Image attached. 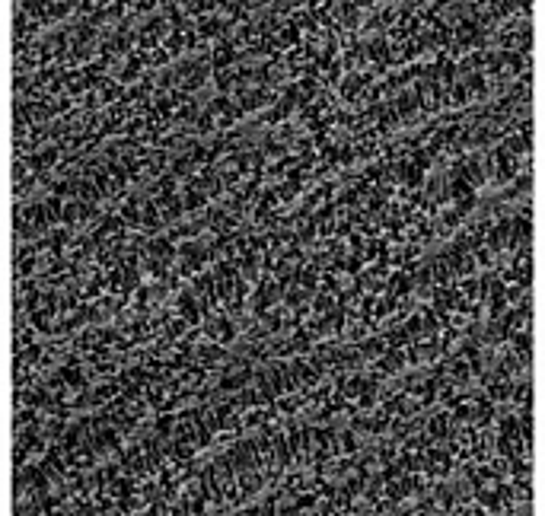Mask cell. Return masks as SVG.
Listing matches in <instances>:
<instances>
[{"label": "cell", "mask_w": 545, "mask_h": 516, "mask_svg": "<svg viewBox=\"0 0 545 516\" xmlns=\"http://www.w3.org/2000/svg\"><path fill=\"white\" fill-rule=\"evenodd\" d=\"M501 325H504V331H507V338L516 335V331H530V303H526V306L507 309V313L501 315Z\"/></svg>", "instance_id": "obj_1"}, {"label": "cell", "mask_w": 545, "mask_h": 516, "mask_svg": "<svg viewBox=\"0 0 545 516\" xmlns=\"http://www.w3.org/2000/svg\"><path fill=\"white\" fill-rule=\"evenodd\" d=\"M373 331H376V329L367 322L364 315H360V319H348V322H344V331H341V341L344 344H360L364 338H370Z\"/></svg>", "instance_id": "obj_2"}, {"label": "cell", "mask_w": 545, "mask_h": 516, "mask_svg": "<svg viewBox=\"0 0 545 516\" xmlns=\"http://www.w3.org/2000/svg\"><path fill=\"white\" fill-rule=\"evenodd\" d=\"M258 294L265 296L268 306H281V303H284V294H287V284H281L274 274H268V278L258 284Z\"/></svg>", "instance_id": "obj_3"}, {"label": "cell", "mask_w": 545, "mask_h": 516, "mask_svg": "<svg viewBox=\"0 0 545 516\" xmlns=\"http://www.w3.org/2000/svg\"><path fill=\"white\" fill-rule=\"evenodd\" d=\"M380 366L389 373V376H402V373L409 370V357H405V347H389V351L383 354Z\"/></svg>", "instance_id": "obj_4"}, {"label": "cell", "mask_w": 545, "mask_h": 516, "mask_svg": "<svg viewBox=\"0 0 545 516\" xmlns=\"http://www.w3.org/2000/svg\"><path fill=\"white\" fill-rule=\"evenodd\" d=\"M201 405H204V395L201 392H176V399H172V411L176 415H192Z\"/></svg>", "instance_id": "obj_5"}, {"label": "cell", "mask_w": 545, "mask_h": 516, "mask_svg": "<svg viewBox=\"0 0 545 516\" xmlns=\"http://www.w3.org/2000/svg\"><path fill=\"white\" fill-rule=\"evenodd\" d=\"M77 201H83V204H102V192L99 185H96V179H90V175H83V179L77 182Z\"/></svg>", "instance_id": "obj_6"}, {"label": "cell", "mask_w": 545, "mask_h": 516, "mask_svg": "<svg viewBox=\"0 0 545 516\" xmlns=\"http://www.w3.org/2000/svg\"><path fill=\"white\" fill-rule=\"evenodd\" d=\"M532 466H530V456H510V481H530Z\"/></svg>", "instance_id": "obj_7"}, {"label": "cell", "mask_w": 545, "mask_h": 516, "mask_svg": "<svg viewBox=\"0 0 545 516\" xmlns=\"http://www.w3.org/2000/svg\"><path fill=\"white\" fill-rule=\"evenodd\" d=\"M122 510L125 513H150V501L141 491H131V494L122 497Z\"/></svg>", "instance_id": "obj_8"}]
</instances>
